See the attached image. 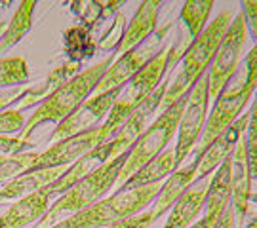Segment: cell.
<instances>
[{"mask_svg": "<svg viewBox=\"0 0 257 228\" xmlns=\"http://www.w3.org/2000/svg\"><path fill=\"white\" fill-rule=\"evenodd\" d=\"M213 224H215V222H213L211 219H208V217H200V219L196 220L194 224H191L189 228H211Z\"/></svg>", "mask_w": 257, "mask_h": 228, "instance_id": "obj_36", "label": "cell"}, {"mask_svg": "<svg viewBox=\"0 0 257 228\" xmlns=\"http://www.w3.org/2000/svg\"><path fill=\"white\" fill-rule=\"evenodd\" d=\"M213 8V0H187L181 6L179 19L187 29V37L194 40L208 25V18Z\"/></svg>", "mask_w": 257, "mask_h": 228, "instance_id": "obj_25", "label": "cell"}, {"mask_svg": "<svg viewBox=\"0 0 257 228\" xmlns=\"http://www.w3.org/2000/svg\"><path fill=\"white\" fill-rule=\"evenodd\" d=\"M251 167L246 154L244 141L240 139L232 152V173H230V209L234 215L236 228H244V220L249 213V198H251Z\"/></svg>", "mask_w": 257, "mask_h": 228, "instance_id": "obj_15", "label": "cell"}, {"mask_svg": "<svg viewBox=\"0 0 257 228\" xmlns=\"http://www.w3.org/2000/svg\"><path fill=\"white\" fill-rule=\"evenodd\" d=\"M249 114L244 112L240 114L238 118L230 124L229 128L225 129L221 135H217L210 145L204 148L198 158V169H196V179H202V177H210L217 167H219L229 156H232L234 148L238 145V141L242 139L246 126H248Z\"/></svg>", "mask_w": 257, "mask_h": 228, "instance_id": "obj_14", "label": "cell"}, {"mask_svg": "<svg viewBox=\"0 0 257 228\" xmlns=\"http://www.w3.org/2000/svg\"><path fill=\"white\" fill-rule=\"evenodd\" d=\"M230 21H232V12L223 10L213 18L211 23L206 25V29L198 37L191 40V44L187 46L183 57H181L179 71H177L175 78L170 82L168 90H166L160 109H168L170 105H174L175 101H179L183 95H187L194 84L198 82V78L208 73L211 59L217 52L221 38L225 37Z\"/></svg>", "mask_w": 257, "mask_h": 228, "instance_id": "obj_3", "label": "cell"}, {"mask_svg": "<svg viewBox=\"0 0 257 228\" xmlns=\"http://www.w3.org/2000/svg\"><path fill=\"white\" fill-rule=\"evenodd\" d=\"M249 205H255V207H257V192H255V194L251 192V198H249Z\"/></svg>", "mask_w": 257, "mask_h": 228, "instance_id": "obj_38", "label": "cell"}, {"mask_svg": "<svg viewBox=\"0 0 257 228\" xmlns=\"http://www.w3.org/2000/svg\"><path fill=\"white\" fill-rule=\"evenodd\" d=\"M187 95H183L179 101H175L174 105H170L168 109L160 110L158 118L151 126H147V129L134 143V146L128 150L126 162H124L122 169H120L118 181H116L118 186L136 173L141 165L151 162L153 158H156L160 152H164L166 148H168L172 137L177 133V126H179V120H181V114H183Z\"/></svg>", "mask_w": 257, "mask_h": 228, "instance_id": "obj_7", "label": "cell"}, {"mask_svg": "<svg viewBox=\"0 0 257 228\" xmlns=\"http://www.w3.org/2000/svg\"><path fill=\"white\" fill-rule=\"evenodd\" d=\"M168 86H170V82H168V78H166L164 82L160 84V86L149 95L147 99L143 101L138 109L132 112V116L122 124V128L110 137L109 141H105L103 145H97L93 148L92 154L95 156L101 164L103 162H109L112 158H118V156L126 154L130 148L134 146V143L141 137V133L147 129V122H149V118L153 116V112H156V110L160 109Z\"/></svg>", "mask_w": 257, "mask_h": 228, "instance_id": "obj_9", "label": "cell"}, {"mask_svg": "<svg viewBox=\"0 0 257 228\" xmlns=\"http://www.w3.org/2000/svg\"><path fill=\"white\" fill-rule=\"evenodd\" d=\"M38 152H19V154H0V182H10L19 175L29 171L37 162Z\"/></svg>", "mask_w": 257, "mask_h": 228, "instance_id": "obj_26", "label": "cell"}, {"mask_svg": "<svg viewBox=\"0 0 257 228\" xmlns=\"http://www.w3.org/2000/svg\"><path fill=\"white\" fill-rule=\"evenodd\" d=\"M122 88H114V90L90 95L71 116H67L63 122L57 124V128L50 135V141L55 143V141H61V139H67V137L78 135V133L90 131L93 128H99L97 124L109 114L110 107H112L114 99L118 97Z\"/></svg>", "mask_w": 257, "mask_h": 228, "instance_id": "obj_12", "label": "cell"}, {"mask_svg": "<svg viewBox=\"0 0 257 228\" xmlns=\"http://www.w3.org/2000/svg\"><path fill=\"white\" fill-rule=\"evenodd\" d=\"M112 61H114V55L112 54L107 55V57H103L101 61H97L95 65H92L90 69L80 71L73 80H69L65 86L52 91L46 99L42 101L37 109H35V112L29 116L23 131L18 135L19 139L25 141V143H31L29 137H31V133H33L38 126H42V124H46V122L59 124V122H63L67 116H71L74 110L82 105L84 101L88 99L90 95H93V91L97 88L101 76L107 73V69L112 65Z\"/></svg>", "mask_w": 257, "mask_h": 228, "instance_id": "obj_2", "label": "cell"}, {"mask_svg": "<svg viewBox=\"0 0 257 228\" xmlns=\"http://www.w3.org/2000/svg\"><path fill=\"white\" fill-rule=\"evenodd\" d=\"M244 228H257V211L248 213V217L244 220Z\"/></svg>", "mask_w": 257, "mask_h": 228, "instance_id": "obj_37", "label": "cell"}, {"mask_svg": "<svg viewBox=\"0 0 257 228\" xmlns=\"http://www.w3.org/2000/svg\"><path fill=\"white\" fill-rule=\"evenodd\" d=\"M155 220L151 217L149 211H141L136 217H130L126 220H120V222H114V224H107V226H99V228H149Z\"/></svg>", "mask_w": 257, "mask_h": 228, "instance_id": "obj_32", "label": "cell"}, {"mask_svg": "<svg viewBox=\"0 0 257 228\" xmlns=\"http://www.w3.org/2000/svg\"><path fill=\"white\" fill-rule=\"evenodd\" d=\"M19 95H21V86H16L14 90L8 91H0V110L8 109L12 103H16Z\"/></svg>", "mask_w": 257, "mask_h": 228, "instance_id": "obj_34", "label": "cell"}, {"mask_svg": "<svg viewBox=\"0 0 257 228\" xmlns=\"http://www.w3.org/2000/svg\"><path fill=\"white\" fill-rule=\"evenodd\" d=\"M208 109H210V91H208V74H204L189 91L183 114L177 126V143L174 146L177 167L183 165V160L193 152L202 135L210 112Z\"/></svg>", "mask_w": 257, "mask_h": 228, "instance_id": "obj_10", "label": "cell"}, {"mask_svg": "<svg viewBox=\"0 0 257 228\" xmlns=\"http://www.w3.org/2000/svg\"><path fill=\"white\" fill-rule=\"evenodd\" d=\"M158 188H160V182L130 188V190H116L109 198H101L90 207L57 220L55 224L48 228H99L126 220L139 215L149 205H153Z\"/></svg>", "mask_w": 257, "mask_h": 228, "instance_id": "obj_4", "label": "cell"}, {"mask_svg": "<svg viewBox=\"0 0 257 228\" xmlns=\"http://www.w3.org/2000/svg\"><path fill=\"white\" fill-rule=\"evenodd\" d=\"M27 124L25 114L16 107L0 110V135L6 137H18Z\"/></svg>", "mask_w": 257, "mask_h": 228, "instance_id": "obj_29", "label": "cell"}, {"mask_svg": "<svg viewBox=\"0 0 257 228\" xmlns=\"http://www.w3.org/2000/svg\"><path fill=\"white\" fill-rule=\"evenodd\" d=\"M35 8H37V2L33 0H25V2H19L16 14L12 16L6 29L0 37V52H6L12 46L19 44L25 35H27L31 27H33V16H35Z\"/></svg>", "mask_w": 257, "mask_h": 228, "instance_id": "obj_23", "label": "cell"}, {"mask_svg": "<svg viewBox=\"0 0 257 228\" xmlns=\"http://www.w3.org/2000/svg\"><path fill=\"white\" fill-rule=\"evenodd\" d=\"M4 29H6V25H4V23H0V37H2V33H4Z\"/></svg>", "mask_w": 257, "mask_h": 228, "instance_id": "obj_39", "label": "cell"}, {"mask_svg": "<svg viewBox=\"0 0 257 228\" xmlns=\"http://www.w3.org/2000/svg\"><path fill=\"white\" fill-rule=\"evenodd\" d=\"M2 201H4V198H2V194H0V203H2Z\"/></svg>", "mask_w": 257, "mask_h": 228, "instance_id": "obj_40", "label": "cell"}, {"mask_svg": "<svg viewBox=\"0 0 257 228\" xmlns=\"http://www.w3.org/2000/svg\"><path fill=\"white\" fill-rule=\"evenodd\" d=\"M177 169L175 164V150L166 148L164 152L153 158L151 162L141 165L130 179L122 182L118 190H130V188H139V186H149V184H158L164 177H170Z\"/></svg>", "mask_w": 257, "mask_h": 228, "instance_id": "obj_22", "label": "cell"}, {"mask_svg": "<svg viewBox=\"0 0 257 228\" xmlns=\"http://www.w3.org/2000/svg\"><path fill=\"white\" fill-rule=\"evenodd\" d=\"M257 90V44L249 50L244 61L240 63L238 71L229 82L223 86V90L217 93L213 109L208 112V120L198 145L194 146L196 156L202 152L206 146L217 135H221L225 129L229 128L234 120L242 114L244 107L248 105V101L253 97Z\"/></svg>", "mask_w": 257, "mask_h": 228, "instance_id": "obj_1", "label": "cell"}, {"mask_svg": "<svg viewBox=\"0 0 257 228\" xmlns=\"http://www.w3.org/2000/svg\"><path fill=\"white\" fill-rule=\"evenodd\" d=\"M99 164H101V162H99L92 152H88L84 158H80V160H76L74 164L69 165L63 173H61L59 179H55L50 186H46V190L50 192L52 198H59L61 194H65L67 190H71L74 184L82 179L84 175H88L90 171H93Z\"/></svg>", "mask_w": 257, "mask_h": 228, "instance_id": "obj_24", "label": "cell"}, {"mask_svg": "<svg viewBox=\"0 0 257 228\" xmlns=\"http://www.w3.org/2000/svg\"><path fill=\"white\" fill-rule=\"evenodd\" d=\"M168 71V44L158 52V54L149 61L141 71H139L132 80H130L122 90L118 97L114 99L110 107L107 120L99 126V145L109 141L114 135L122 124L132 116V112L138 109L143 101L166 80Z\"/></svg>", "mask_w": 257, "mask_h": 228, "instance_id": "obj_6", "label": "cell"}, {"mask_svg": "<svg viewBox=\"0 0 257 228\" xmlns=\"http://www.w3.org/2000/svg\"><path fill=\"white\" fill-rule=\"evenodd\" d=\"M126 154L112 158L109 162L99 164L93 171H90L88 175H84L80 181L74 184L71 190H67L65 194H61L57 200L50 205V209L46 211V215L37 222L35 228H48L55 224L57 220L65 219L69 215H74L78 211L90 207L92 203L99 201L107 194V192L116 184L118 175L122 165L126 162Z\"/></svg>", "mask_w": 257, "mask_h": 228, "instance_id": "obj_5", "label": "cell"}, {"mask_svg": "<svg viewBox=\"0 0 257 228\" xmlns=\"http://www.w3.org/2000/svg\"><path fill=\"white\" fill-rule=\"evenodd\" d=\"M168 31H170V25H164L162 29H156L155 35L151 38H147L145 42H141L136 48H132L126 54H122L118 59H114L112 65L107 69V73L101 76V80H99L93 93H103V91L126 86L164 48Z\"/></svg>", "mask_w": 257, "mask_h": 228, "instance_id": "obj_11", "label": "cell"}, {"mask_svg": "<svg viewBox=\"0 0 257 228\" xmlns=\"http://www.w3.org/2000/svg\"><path fill=\"white\" fill-rule=\"evenodd\" d=\"M196 169H198V158H194L191 164L177 167L174 173L168 177V181L164 184H160L158 194L153 201V207L149 209L153 220L164 217L166 213L174 207V203L179 200V196L196 181Z\"/></svg>", "mask_w": 257, "mask_h": 228, "instance_id": "obj_18", "label": "cell"}, {"mask_svg": "<svg viewBox=\"0 0 257 228\" xmlns=\"http://www.w3.org/2000/svg\"><path fill=\"white\" fill-rule=\"evenodd\" d=\"M210 177H202L187 188V190L179 196V200L174 203V207L170 209L168 220L164 222L162 228H189L191 224L196 222L198 215L204 209V201H206V194H208V186H210Z\"/></svg>", "mask_w": 257, "mask_h": 228, "instance_id": "obj_16", "label": "cell"}, {"mask_svg": "<svg viewBox=\"0 0 257 228\" xmlns=\"http://www.w3.org/2000/svg\"><path fill=\"white\" fill-rule=\"evenodd\" d=\"M31 145L33 143H25L19 137L0 135V154H19V152H23Z\"/></svg>", "mask_w": 257, "mask_h": 228, "instance_id": "obj_33", "label": "cell"}, {"mask_svg": "<svg viewBox=\"0 0 257 228\" xmlns=\"http://www.w3.org/2000/svg\"><path fill=\"white\" fill-rule=\"evenodd\" d=\"M124 23H126L124 14H116L114 21L110 23V27L107 29V33H105L103 38L99 40V50H103V52H114V50H116V46H118L120 40H122L124 31H126Z\"/></svg>", "mask_w": 257, "mask_h": 228, "instance_id": "obj_30", "label": "cell"}, {"mask_svg": "<svg viewBox=\"0 0 257 228\" xmlns=\"http://www.w3.org/2000/svg\"><path fill=\"white\" fill-rule=\"evenodd\" d=\"M230 173H232V156H229L223 164L211 173L206 201H204V215L213 222L230 205Z\"/></svg>", "mask_w": 257, "mask_h": 228, "instance_id": "obj_20", "label": "cell"}, {"mask_svg": "<svg viewBox=\"0 0 257 228\" xmlns=\"http://www.w3.org/2000/svg\"><path fill=\"white\" fill-rule=\"evenodd\" d=\"M67 167H44V169H29L23 175H19L16 179L4 184V188L0 190L4 200H16L23 198L27 194H33L37 190H42L50 186L55 179H59Z\"/></svg>", "mask_w": 257, "mask_h": 228, "instance_id": "obj_21", "label": "cell"}, {"mask_svg": "<svg viewBox=\"0 0 257 228\" xmlns=\"http://www.w3.org/2000/svg\"><path fill=\"white\" fill-rule=\"evenodd\" d=\"M158 8L160 2L156 0H145L141 2L134 14L132 21L128 23V27L122 35L120 44L116 46L114 52L118 54H126L132 48L139 46L141 42H145L147 38H151L156 31V19H158Z\"/></svg>", "mask_w": 257, "mask_h": 228, "instance_id": "obj_19", "label": "cell"}, {"mask_svg": "<svg viewBox=\"0 0 257 228\" xmlns=\"http://www.w3.org/2000/svg\"><path fill=\"white\" fill-rule=\"evenodd\" d=\"M211 228H236V224H234V215H232L230 205L221 213L219 219L215 220V224H213Z\"/></svg>", "mask_w": 257, "mask_h": 228, "instance_id": "obj_35", "label": "cell"}, {"mask_svg": "<svg viewBox=\"0 0 257 228\" xmlns=\"http://www.w3.org/2000/svg\"><path fill=\"white\" fill-rule=\"evenodd\" d=\"M52 203H54V198L50 196L46 188L27 194L0 215V228H23L35 220L38 222L46 215Z\"/></svg>", "mask_w": 257, "mask_h": 228, "instance_id": "obj_17", "label": "cell"}, {"mask_svg": "<svg viewBox=\"0 0 257 228\" xmlns=\"http://www.w3.org/2000/svg\"><path fill=\"white\" fill-rule=\"evenodd\" d=\"M240 12L246 21V31H248L249 38L257 44V0H246L240 4Z\"/></svg>", "mask_w": 257, "mask_h": 228, "instance_id": "obj_31", "label": "cell"}, {"mask_svg": "<svg viewBox=\"0 0 257 228\" xmlns=\"http://www.w3.org/2000/svg\"><path fill=\"white\" fill-rule=\"evenodd\" d=\"M99 145V128L84 131L78 135L67 137L55 141L44 152H38L37 162L31 169H44V167H69L76 160H80L88 152H92Z\"/></svg>", "mask_w": 257, "mask_h": 228, "instance_id": "obj_13", "label": "cell"}, {"mask_svg": "<svg viewBox=\"0 0 257 228\" xmlns=\"http://www.w3.org/2000/svg\"><path fill=\"white\" fill-rule=\"evenodd\" d=\"M246 40H248V31H246V21L242 12H238L232 21H230L229 29L225 33V37L221 38L217 52L211 59V65L208 69V91H210V99H215L217 93L223 90V86L229 82L238 71L240 63H242V54L246 48Z\"/></svg>", "mask_w": 257, "mask_h": 228, "instance_id": "obj_8", "label": "cell"}, {"mask_svg": "<svg viewBox=\"0 0 257 228\" xmlns=\"http://www.w3.org/2000/svg\"><path fill=\"white\" fill-rule=\"evenodd\" d=\"M29 80L27 59L21 55L0 57V88L4 86H21Z\"/></svg>", "mask_w": 257, "mask_h": 228, "instance_id": "obj_27", "label": "cell"}, {"mask_svg": "<svg viewBox=\"0 0 257 228\" xmlns=\"http://www.w3.org/2000/svg\"><path fill=\"white\" fill-rule=\"evenodd\" d=\"M249 118L248 126H246V135H242L244 146H246V154H248V162L251 167V175L257 179V90L253 93V101L248 110Z\"/></svg>", "mask_w": 257, "mask_h": 228, "instance_id": "obj_28", "label": "cell"}]
</instances>
